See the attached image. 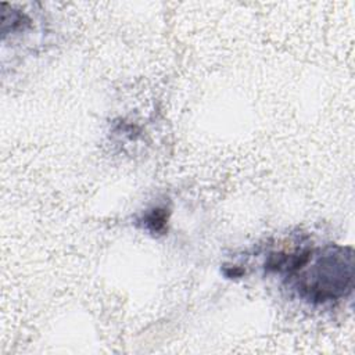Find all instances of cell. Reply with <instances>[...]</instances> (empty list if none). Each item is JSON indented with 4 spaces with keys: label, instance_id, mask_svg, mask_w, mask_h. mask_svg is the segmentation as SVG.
Here are the masks:
<instances>
[{
    "label": "cell",
    "instance_id": "cell-1",
    "mask_svg": "<svg viewBox=\"0 0 355 355\" xmlns=\"http://www.w3.org/2000/svg\"><path fill=\"white\" fill-rule=\"evenodd\" d=\"M312 277H304V290L312 300L326 301L343 294L352 280V257L343 248L331 251L316 261Z\"/></svg>",
    "mask_w": 355,
    "mask_h": 355
}]
</instances>
